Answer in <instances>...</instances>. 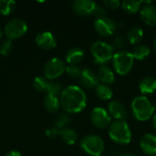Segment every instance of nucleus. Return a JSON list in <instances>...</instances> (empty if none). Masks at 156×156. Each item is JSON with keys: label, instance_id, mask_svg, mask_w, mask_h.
<instances>
[{"label": "nucleus", "instance_id": "4be33fe9", "mask_svg": "<svg viewBox=\"0 0 156 156\" xmlns=\"http://www.w3.org/2000/svg\"><path fill=\"white\" fill-rule=\"evenodd\" d=\"M44 107L47 110V112L50 113L57 112L60 108L59 98L56 96L47 95L44 99Z\"/></svg>", "mask_w": 156, "mask_h": 156}, {"label": "nucleus", "instance_id": "c85d7f7f", "mask_svg": "<svg viewBox=\"0 0 156 156\" xmlns=\"http://www.w3.org/2000/svg\"><path fill=\"white\" fill-rule=\"evenodd\" d=\"M63 91V88L62 86L58 83V82H49L48 87V95H51V96H60V94Z\"/></svg>", "mask_w": 156, "mask_h": 156}, {"label": "nucleus", "instance_id": "e433bc0d", "mask_svg": "<svg viewBox=\"0 0 156 156\" xmlns=\"http://www.w3.org/2000/svg\"><path fill=\"white\" fill-rule=\"evenodd\" d=\"M153 125H154V128L156 130V114H154L153 116Z\"/></svg>", "mask_w": 156, "mask_h": 156}, {"label": "nucleus", "instance_id": "412c9836", "mask_svg": "<svg viewBox=\"0 0 156 156\" xmlns=\"http://www.w3.org/2000/svg\"><path fill=\"white\" fill-rule=\"evenodd\" d=\"M95 93L96 96L101 101H110L113 95V91L111 87L103 83H99L95 87Z\"/></svg>", "mask_w": 156, "mask_h": 156}, {"label": "nucleus", "instance_id": "473e14b6", "mask_svg": "<svg viewBox=\"0 0 156 156\" xmlns=\"http://www.w3.org/2000/svg\"><path fill=\"white\" fill-rule=\"evenodd\" d=\"M121 4L122 3L119 0H105L103 2V5L107 8H109L111 10H116V9H118L121 6Z\"/></svg>", "mask_w": 156, "mask_h": 156}, {"label": "nucleus", "instance_id": "2eb2a0df", "mask_svg": "<svg viewBox=\"0 0 156 156\" xmlns=\"http://www.w3.org/2000/svg\"><path fill=\"white\" fill-rule=\"evenodd\" d=\"M79 79L80 84L87 89H95V87L99 84L100 81L97 73L90 69H83Z\"/></svg>", "mask_w": 156, "mask_h": 156}, {"label": "nucleus", "instance_id": "423d86ee", "mask_svg": "<svg viewBox=\"0 0 156 156\" xmlns=\"http://www.w3.org/2000/svg\"><path fill=\"white\" fill-rule=\"evenodd\" d=\"M80 148L90 155L100 156L104 151L105 144L100 136L95 134H89L81 139Z\"/></svg>", "mask_w": 156, "mask_h": 156}, {"label": "nucleus", "instance_id": "c756f323", "mask_svg": "<svg viewBox=\"0 0 156 156\" xmlns=\"http://www.w3.org/2000/svg\"><path fill=\"white\" fill-rule=\"evenodd\" d=\"M81 70L77 65H69L66 67V72L67 74L70 77V78H73V79H77V78H80V74H81Z\"/></svg>", "mask_w": 156, "mask_h": 156}, {"label": "nucleus", "instance_id": "6ab92c4d", "mask_svg": "<svg viewBox=\"0 0 156 156\" xmlns=\"http://www.w3.org/2000/svg\"><path fill=\"white\" fill-rule=\"evenodd\" d=\"M139 90L142 94H152L156 90V78L145 77L139 83Z\"/></svg>", "mask_w": 156, "mask_h": 156}, {"label": "nucleus", "instance_id": "9b49d317", "mask_svg": "<svg viewBox=\"0 0 156 156\" xmlns=\"http://www.w3.org/2000/svg\"><path fill=\"white\" fill-rule=\"evenodd\" d=\"M96 3L92 0H76L72 3V10L79 16H90L96 6Z\"/></svg>", "mask_w": 156, "mask_h": 156}, {"label": "nucleus", "instance_id": "ddd939ff", "mask_svg": "<svg viewBox=\"0 0 156 156\" xmlns=\"http://www.w3.org/2000/svg\"><path fill=\"white\" fill-rule=\"evenodd\" d=\"M140 148L147 155H156V136L152 133H146L140 140Z\"/></svg>", "mask_w": 156, "mask_h": 156}, {"label": "nucleus", "instance_id": "f8f14e48", "mask_svg": "<svg viewBox=\"0 0 156 156\" xmlns=\"http://www.w3.org/2000/svg\"><path fill=\"white\" fill-rule=\"evenodd\" d=\"M36 43L40 48H42L44 50H49L56 47L57 39L52 33L45 31V32L38 33L37 35Z\"/></svg>", "mask_w": 156, "mask_h": 156}, {"label": "nucleus", "instance_id": "39448f33", "mask_svg": "<svg viewBox=\"0 0 156 156\" xmlns=\"http://www.w3.org/2000/svg\"><path fill=\"white\" fill-rule=\"evenodd\" d=\"M90 51L95 62L102 66L110 61L114 55V48L112 45L101 40L95 41L90 47Z\"/></svg>", "mask_w": 156, "mask_h": 156}, {"label": "nucleus", "instance_id": "58836bf2", "mask_svg": "<svg viewBox=\"0 0 156 156\" xmlns=\"http://www.w3.org/2000/svg\"><path fill=\"white\" fill-rule=\"evenodd\" d=\"M154 50L156 51V37L154 38Z\"/></svg>", "mask_w": 156, "mask_h": 156}, {"label": "nucleus", "instance_id": "a878e982", "mask_svg": "<svg viewBox=\"0 0 156 156\" xmlns=\"http://www.w3.org/2000/svg\"><path fill=\"white\" fill-rule=\"evenodd\" d=\"M16 7V2L13 0H0V14L3 16L10 15Z\"/></svg>", "mask_w": 156, "mask_h": 156}, {"label": "nucleus", "instance_id": "c9c22d12", "mask_svg": "<svg viewBox=\"0 0 156 156\" xmlns=\"http://www.w3.org/2000/svg\"><path fill=\"white\" fill-rule=\"evenodd\" d=\"M5 156H22V154L18 151H10L6 154Z\"/></svg>", "mask_w": 156, "mask_h": 156}, {"label": "nucleus", "instance_id": "20e7f679", "mask_svg": "<svg viewBox=\"0 0 156 156\" xmlns=\"http://www.w3.org/2000/svg\"><path fill=\"white\" fill-rule=\"evenodd\" d=\"M134 58L132 52L127 50H120L114 53L112 58V64L116 73L125 76L130 73L133 67Z\"/></svg>", "mask_w": 156, "mask_h": 156}, {"label": "nucleus", "instance_id": "aec40b11", "mask_svg": "<svg viewBox=\"0 0 156 156\" xmlns=\"http://www.w3.org/2000/svg\"><path fill=\"white\" fill-rule=\"evenodd\" d=\"M126 39L130 44L133 45H139L140 42L143 40L144 37V31L139 27H133L130 28L127 32Z\"/></svg>", "mask_w": 156, "mask_h": 156}, {"label": "nucleus", "instance_id": "79ce46f5", "mask_svg": "<svg viewBox=\"0 0 156 156\" xmlns=\"http://www.w3.org/2000/svg\"><path fill=\"white\" fill-rule=\"evenodd\" d=\"M100 156H101V155H100Z\"/></svg>", "mask_w": 156, "mask_h": 156}, {"label": "nucleus", "instance_id": "bb28decb", "mask_svg": "<svg viewBox=\"0 0 156 156\" xmlns=\"http://www.w3.org/2000/svg\"><path fill=\"white\" fill-rule=\"evenodd\" d=\"M49 82L48 81V80L45 77L42 76H38L37 78L34 79L33 80V87L36 90L39 91V92H45L48 90V87Z\"/></svg>", "mask_w": 156, "mask_h": 156}, {"label": "nucleus", "instance_id": "cd10ccee", "mask_svg": "<svg viewBox=\"0 0 156 156\" xmlns=\"http://www.w3.org/2000/svg\"><path fill=\"white\" fill-rule=\"evenodd\" d=\"M69 121L70 118L67 113H59L54 121V127L58 130H61L67 127L66 125L69 122Z\"/></svg>", "mask_w": 156, "mask_h": 156}, {"label": "nucleus", "instance_id": "6e6552de", "mask_svg": "<svg viewBox=\"0 0 156 156\" xmlns=\"http://www.w3.org/2000/svg\"><path fill=\"white\" fill-rule=\"evenodd\" d=\"M66 67L67 66L65 62L58 58H53L49 59L45 64L43 69L45 78L47 80L58 79L66 71Z\"/></svg>", "mask_w": 156, "mask_h": 156}, {"label": "nucleus", "instance_id": "a211bd4d", "mask_svg": "<svg viewBox=\"0 0 156 156\" xmlns=\"http://www.w3.org/2000/svg\"><path fill=\"white\" fill-rule=\"evenodd\" d=\"M84 58V51L82 48L75 47L70 48L66 54V62L69 65H78Z\"/></svg>", "mask_w": 156, "mask_h": 156}, {"label": "nucleus", "instance_id": "9d476101", "mask_svg": "<svg viewBox=\"0 0 156 156\" xmlns=\"http://www.w3.org/2000/svg\"><path fill=\"white\" fill-rule=\"evenodd\" d=\"M93 27H94L95 31L100 36H102V37L112 36L117 28L116 23L112 19H111L107 16L96 19L94 21Z\"/></svg>", "mask_w": 156, "mask_h": 156}, {"label": "nucleus", "instance_id": "dca6fc26", "mask_svg": "<svg viewBox=\"0 0 156 156\" xmlns=\"http://www.w3.org/2000/svg\"><path fill=\"white\" fill-rule=\"evenodd\" d=\"M140 17L142 21L152 27L156 26V5L149 4L144 5L140 10Z\"/></svg>", "mask_w": 156, "mask_h": 156}, {"label": "nucleus", "instance_id": "1a4fd4ad", "mask_svg": "<svg viewBox=\"0 0 156 156\" xmlns=\"http://www.w3.org/2000/svg\"><path fill=\"white\" fill-rule=\"evenodd\" d=\"M90 122L98 129H105L112 123V117L107 110L102 107H95L90 112Z\"/></svg>", "mask_w": 156, "mask_h": 156}, {"label": "nucleus", "instance_id": "4c0bfd02", "mask_svg": "<svg viewBox=\"0 0 156 156\" xmlns=\"http://www.w3.org/2000/svg\"><path fill=\"white\" fill-rule=\"evenodd\" d=\"M3 35H4V32H3V30H2V29L0 28V40H1V38H2Z\"/></svg>", "mask_w": 156, "mask_h": 156}, {"label": "nucleus", "instance_id": "f704fd0d", "mask_svg": "<svg viewBox=\"0 0 156 156\" xmlns=\"http://www.w3.org/2000/svg\"><path fill=\"white\" fill-rule=\"evenodd\" d=\"M46 135L47 137L48 138H51V139H55L57 138L58 136L60 135V130L55 128V127H52V128H48L47 129L46 131Z\"/></svg>", "mask_w": 156, "mask_h": 156}, {"label": "nucleus", "instance_id": "2f4dec72", "mask_svg": "<svg viewBox=\"0 0 156 156\" xmlns=\"http://www.w3.org/2000/svg\"><path fill=\"white\" fill-rule=\"evenodd\" d=\"M92 15L96 17V19L105 17L106 16V9L104 6L101 5H96L94 10L92 12Z\"/></svg>", "mask_w": 156, "mask_h": 156}, {"label": "nucleus", "instance_id": "0eeeda50", "mask_svg": "<svg viewBox=\"0 0 156 156\" xmlns=\"http://www.w3.org/2000/svg\"><path fill=\"white\" fill-rule=\"evenodd\" d=\"M27 31V23L20 18L9 20L5 26V34L7 39L13 40L23 37Z\"/></svg>", "mask_w": 156, "mask_h": 156}, {"label": "nucleus", "instance_id": "7c9ffc66", "mask_svg": "<svg viewBox=\"0 0 156 156\" xmlns=\"http://www.w3.org/2000/svg\"><path fill=\"white\" fill-rule=\"evenodd\" d=\"M13 45H12V40L10 39H5L0 44V54L2 56H7L11 50H12Z\"/></svg>", "mask_w": 156, "mask_h": 156}, {"label": "nucleus", "instance_id": "a19ab883", "mask_svg": "<svg viewBox=\"0 0 156 156\" xmlns=\"http://www.w3.org/2000/svg\"><path fill=\"white\" fill-rule=\"evenodd\" d=\"M154 110L156 111V101L154 102Z\"/></svg>", "mask_w": 156, "mask_h": 156}, {"label": "nucleus", "instance_id": "7ed1b4c3", "mask_svg": "<svg viewBox=\"0 0 156 156\" xmlns=\"http://www.w3.org/2000/svg\"><path fill=\"white\" fill-rule=\"evenodd\" d=\"M108 133L110 138L120 145L128 144L132 140V131L125 121L112 122L109 126Z\"/></svg>", "mask_w": 156, "mask_h": 156}, {"label": "nucleus", "instance_id": "72a5a7b5", "mask_svg": "<svg viewBox=\"0 0 156 156\" xmlns=\"http://www.w3.org/2000/svg\"><path fill=\"white\" fill-rule=\"evenodd\" d=\"M125 42H126V39L123 37H122V36L116 37L113 39L112 47L113 48H123L125 46Z\"/></svg>", "mask_w": 156, "mask_h": 156}, {"label": "nucleus", "instance_id": "4468645a", "mask_svg": "<svg viewBox=\"0 0 156 156\" xmlns=\"http://www.w3.org/2000/svg\"><path fill=\"white\" fill-rule=\"evenodd\" d=\"M108 112L111 117L117 121H125L128 118V112L125 106L118 101H112L109 103Z\"/></svg>", "mask_w": 156, "mask_h": 156}, {"label": "nucleus", "instance_id": "393cba45", "mask_svg": "<svg viewBox=\"0 0 156 156\" xmlns=\"http://www.w3.org/2000/svg\"><path fill=\"white\" fill-rule=\"evenodd\" d=\"M133 57L134 59L137 60H143L145 58H147L150 54V48L148 46L144 45V44H139L136 45L134 47V48L133 49Z\"/></svg>", "mask_w": 156, "mask_h": 156}, {"label": "nucleus", "instance_id": "ea45409f", "mask_svg": "<svg viewBox=\"0 0 156 156\" xmlns=\"http://www.w3.org/2000/svg\"><path fill=\"white\" fill-rule=\"evenodd\" d=\"M122 156H134V155H133V154H123Z\"/></svg>", "mask_w": 156, "mask_h": 156}, {"label": "nucleus", "instance_id": "f03ea898", "mask_svg": "<svg viewBox=\"0 0 156 156\" xmlns=\"http://www.w3.org/2000/svg\"><path fill=\"white\" fill-rule=\"evenodd\" d=\"M131 109L134 118L140 122L148 121L151 117L154 116V107L150 100L145 96H138L133 99Z\"/></svg>", "mask_w": 156, "mask_h": 156}, {"label": "nucleus", "instance_id": "f3484780", "mask_svg": "<svg viewBox=\"0 0 156 156\" xmlns=\"http://www.w3.org/2000/svg\"><path fill=\"white\" fill-rule=\"evenodd\" d=\"M99 80L106 85L112 84L114 82L115 80V75H114V71L108 66H101L98 69L97 72Z\"/></svg>", "mask_w": 156, "mask_h": 156}, {"label": "nucleus", "instance_id": "f257e3e1", "mask_svg": "<svg viewBox=\"0 0 156 156\" xmlns=\"http://www.w3.org/2000/svg\"><path fill=\"white\" fill-rule=\"evenodd\" d=\"M59 101L66 112L78 113L86 108L87 96L81 88L71 85L63 90L59 96Z\"/></svg>", "mask_w": 156, "mask_h": 156}, {"label": "nucleus", "instance_id": "5701e85b", "mask_svg": "<svg viewBox=\"0 0 156 156\" xmlns=\"http://www.w3.org/2000/svg\"><path fill=\"white\" fill-rule=\"evenodd\" d=\"M143 4V1H136V0H124L122 2L121 6L122 10L127 14H136L137 12H140L141 5Z\"/></svg>", "mask_w": 156, "mask_h": 156}, {"label": "nucleus", "instance_id": "b1692460", "mask_svg": "<svg viewBox=\"0 0 156 156\" xmlns=\"http://www.w3.org/2000/svg\"><path fill=\"white\" fill-rule=\"evenodd\" d=\"M60 136H61L63 142L69 145L75 144L77 140H78L77 133L69 127H65V128L61 129L60 130Z\"/></svg>", "mask_w": 156, "mask_h": 156}]
</instances>
